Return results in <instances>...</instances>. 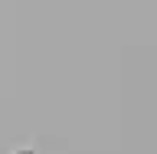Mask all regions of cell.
<instances>
[{
	"label": "cell",
	"mask_w": 157,
	"mask_h": 154,
	"mask_svg": "<svg viewBox=\"0 0 157 154\" xmlns=\"http://www.w3.org/2000/svg\"><path fill=\"white\" fill-rule=\"evenodd\" d=\"M13 154H36V148H17Z\"/></svg>",
	"instance_id": "obj_1"
}]
</instances>
